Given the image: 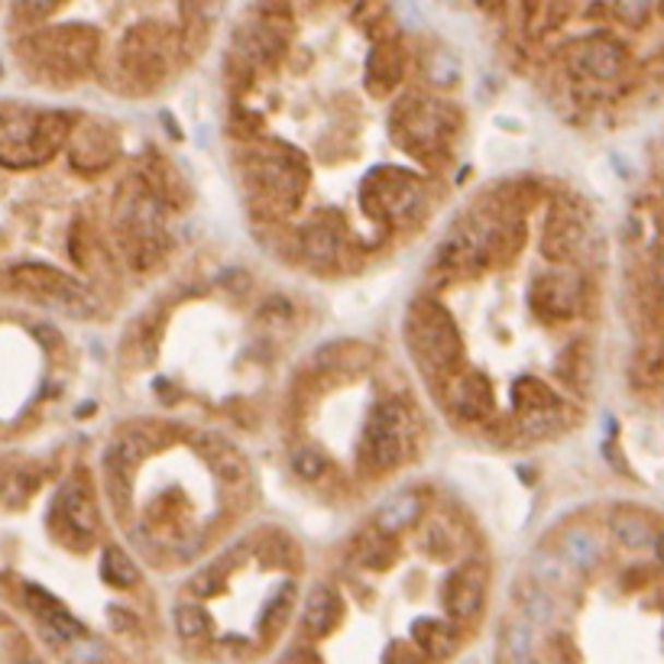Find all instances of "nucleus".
<instances>
[{"mask_svg": "<svg viewBox=\"0 0 664 664\" xmlns=\"http://www.w3.org/2000/svg\"><path fill=\"white\" fill-rule=\"evenodd\" d=\"M69 114H3V163L39 166L46 163L72 130Z\"/></svg>", "mask_w": 664, "mask_h": 664, "instance_id": "f257e3e1", "label": "nucleus"}, {"mask_svg": "<svg viewBox=\"0 0 664 664\" xmlns=\"http://www.w3.org/2000/svg\"><path fill=\"white\" fill-rule=\"evenodd\" d=\"M405 337H408V347L412 354L428 364L431 370H448L458 364L461 357V331L458 324L451 321V315L431 301V298H418L412 301L408 308V318H405Z\"/></svg>", "mask_w": 664, "mask_h": 664, "instance_id": "f03ea898", "label": "nucleus"}, {"mask_svg": "<svg viewBox=\"0 0 664 664\" xmlns=\"http://www.w3.org/2000/svg\"><path fill=\"white\" fill-rule=\"evenodd\" d=\"M412 444V415L402 402H380L364 431V454L374 471H389L405 461Z\"/></svg>", "mask_w": 664, "mask_h": 664, "instance_id": "7ed1b4c3", "label": "nucleus"}, {"mask_svg": "<svg viewBox=\"0 0 664 664\" xmlns=\"http://www.w3.org/2000/svg\"><path fill=\"white\" fill-rule=\"evenodd\" d=\"M451 127H454L451 107H441V104L425 100V97H408L392 114L395 140L408 153H431V150H438Z\"/></svg>", "mask_w": 664, "mask_h": 664, "instance_id": "20e7f679", "label": "nucleus"}, {"mask_svg": "<svg viewBox=\"0 0 664 664\" xmlns=\"http://www.w3.org/2000/svg\"><path fill=\"white\" fill-rule=\"evenodd\" d=\"M10 283L20 285L23 292L39 295L52 308H66V311H72L79 318L97 311V301L82 285L69 280L66 273L49 270V266H16V270H10Z\"/></svg>", "mask_w": 664, "mask_h": 664, "instance_id": "39448f33", "label": "nucleus"}, {"mask_svg": "<svg viewBox=\"0 0 664 664\" xmlns=\"http://www.w3.org/2000/svg\"><path fill=\"white\" fill-rule=\"evenodd\" d=\"M49 522L56 525L59 542L75 545V548L92 545L97 529V509L92 493L79 479H69L56 496V509H52Z\"/></svg>", "mask_w": 664, "mask_h": 664, "instance_id": "423d86ee", "label": "nucleus"}, {"mask_svg": "<svg viewBox=\"0 0 664 664\" xmlns=\"http://www.w3.org/2000/svg\"><path fill=\"white\" fill-rule=\"evenodd\" d=\"M496 237V227L486 224V221H464L441 247H438V266L441 270H454V273H464V270H479L489 253H493V240Z\"/></svg>", "mask_w": 664, "mask_h": 664, "instance_id": "0eeeda50", "label": "nucleus"}, {"mask_svg": "<svg viewBox=\"0 0 664 664\" xmlns=\"http://www.w3.org/2000/svg\"><path fill=\"white\" fill-rule=\"evenodd\" d=\"M580 288H583V283H580V276L573 270H548V273L535 276L529 301L542 318L565 321L577 311V301L583 295Z\"/></svg>", "mask_w": 664, "mask_h": 664, "instance_id": "6e6552de", "label": "nucleus"}, {"mask_svg": "<svg viewBox=\"0 0 664 664\" xmlns=\"http://www.w3.org/2000/svg\"><path fill=\"white\" fill-rule=\"evenodd\" d=\"M36 46H46V62L59 72V69H69L72 75L75 72H85L88 69V62H92V56H95L97 49V36L92 33V29H75V26H69V29H56L52 36H39V39H33Z\"/></svg>", "mask_w": 664, "mask_h": 664, "instance_id": "1a4fd4ad", "label": "nucleus"}, {"mask_svg": "<svg viewBox=\"0 0 664 664\" xmlns=\"http://www.w3.org/2000/svg\"><path fill=\"white\" fill-rule=\"evenodd\" d=\"M486 596V577L479 568H461L444 577L441 603L451 619H474Z\"/></svg>", "mask_w": 664, "mask_h": 664, "instance_id": "9d476101", "label": "nucleus"}, {"mask_svg": "<svg viewBox=\"0 0 664 664\" xmlns=\"http://www.w3.org/2000/svg\"><path fill=\"white\" fill-rule=\"evenodd\" d=\"M622 59H626V49L616 39H609V36L583 39L573 49V69L583 72L586 79H596V82L616 79L619 69H622Z\"/></svg>", "mask_w": 664, "mask_h": 664, "instance_id": "9b49d317", "label": "nucleus"}, {"mask_svg": "<svg viewBox=\"0 0 664 664\" xmlns=\"http://www.w3.org/2000/svg\"><path fill=\"white\" fill-rule=\"evenodd\" d=\"M448 405L458 418H467V422L486 418L493 408V386L476 370L458 374L448 382Z\"/></svg>", "mask_w": 664, "mask_h": 664, "instance_id": "f8f14e48", "label": "nucleus"}, {"mask_svg": "<svg viewBox=\"0 0 664 664\" xmlns=\"http://www.w3.org/2000/svg\"><path fill=\"white\" fill-rule=\"evenodd\" d=\"M260 182H263L266 194H273L280 204L295 208V204L301 201V194H305L308 173H305L301 159H285V156H280V159H266V163L260 166Z\"/></svg>", "mask_w": 664, "mask_h": 664, "instance_id": "ddd939ff", "label": "nucleus"}, {"mask_svg": "<svg viewBox=\"0 0 664 664\" xmlns=\"http://www.w3.org/2000/svg\"><path fill=\"white\" fill-rule=\"evenodd\" d=\"M341 596L328 583H315L305 600V629L311 636H328L341 622Z\"/></svg>", "mask_w": 664, "mask_h": 664, "instance_id": "4468645a", "label": "nucleus"}, {"mask_svg": "<svg viewBox=\"0 0 664 664\" xmlns=\"http://www.w3.org/2000/svg\"><path fill=\"white\" fill-rule=\"evenodd\" d=\"M609 529H613L616 542H619L622 548H629V552L655 548L659 538H662V535L655 532V525L649 522V515H642V512H636V509H622V512H616L613 522H609Z\"/></svg>", "mask_w": 664, "mask_h": 664, "instance_id": "2eb2a0df", "label": "nucleus"}, {"mask_svg": "<svg viewBox=\"0 0 664 664\" xmlns=\"http://www.w3.org/2000/svg\"><path fill=\"white\" fill-rule=\"evenodd\" d=\"M515 408L525 415V422H542L558 412V395L535 377H522L515 382Z\"/></svg>", "mask_w": 664, "mask_h": 664, "instance_id": "dca6fc26", "label": "nucleus"}, {"mask_svg": "<svg viewBox=\"0 0 664 664\" xmlns=\"http://www.w3.org/2000/svg\"><path fill=\"white\" fill-rule=\"evenodd\" d=\"M412 639H415V649L428 659H448L458 649V632L448 622L428 619V616L412 626Z\"/></svg>", "mask_w": 664, "mask_h": 664, "instance_id": "f3484780", "label": "nucleus"}, {"mask_svg": "<svg viewBox=\"0 0 664 664\" xmlns=\"http://www.w3.org/2000/svg\"><path fill=\"white\" fill-rule=\"evenodd\" d=\"M341 247V224H334V217H315L311 224L301 227V250L318 260L328 263Z\"/></svg>", "mask_w": 664, "mask_h": 664, "instance_id": "a211bd4d", "label": "nucleus"}, {"mask_svg": "<svg viewBox=\"0 0 664 664\" xmlns=\"http://www.w3.org/2000/svg\"><path fill=\"white\" fill-rule=\"evenodd\" d=\"M153 451V441L143 428H127L107 451V467H117V471H133L146 454Z\"/></svg>", "mask_w": 664, "mask_h": 664, "instance_id": "6ab92c4d", "label": "nucleus"}, {"mask_svg": "<svg viewBox=\"0 0 664 664\" xmlns=\"http://www.w3.org/2000/svg\"><path fill=\"white\" fill-rule=\"evenodd\" d=\"M399 79H402V52L395 46L382 43L367 59V82L377 95H382L386 88L399 85Z\"/></svg>", "mask_w": 664, "mask_h": 664, "instance_id": "aec40b11", "label": "nucleus"}, {"mask_svg": "<svg viewBox=\"0 0 664 664\" xmlns=\"http://www.w3.org/2000/svg\"><path fill=\"white\" fill-rule=\"evenodd\" d=\"M100 577H104L110 586L127 590V586H133V583L140 580V568L133 565V558H130L123 548L110 545V548H104V555H100Z\"/></svg>", "mask_w": 664, "mask_h": 664, "instance_id": "412c9836", "label": "nucleus"}, {"mask_svg": "<svg viewBox=\"0 0 664 664\" xmlns=\"http://www.w3.org/2000/svg\"><path fill=\"white\" fill-rule=\"evenodd\" d=\"M561 558H565V565L577 570L593 568L596 558H600L596 535L586 532V529H570L568 535H565V545H561Z\"/></svg>", "mask_w": 664, "mask_h": 664, "instance_id": "4be33fe9", "label": "nucleus"}, {"mask_svg": "<svg viewBox=\"0 0 664 664\" xmlns=\"http://www.w3.org/2000/svg\"><path fill=\"white\" fill-rule=\"evenodd\" d=\"M577 240H580V224H577L570 214H555L552 224H548V230H545L542 250H545L552 260H561Z\"/></svg>", "mask_w": 664, "mask_h": 664, "instance_id": "5701e85b", "label": "nucleus"}, {"mask_svg": "<svg viewBox=\"0 0 664 664\" xmlns=\"http://www.w3.org/2000/svg\"><path fill=\"white\" fill-rule=\"evenodd\" d=\"M418 512H422V502L415 496H399L382 509L377 525H380V532H399V529L412 525L418 519Z\"/></svg>", "mask_w": 664, "mask_h": 664, "instance_id": "b1692460", "label": "nucleus"}, {"mask_svg": "<svg viewBox=\"0 0 664 664\" xmlns=\"http://www.w3.org/2000/svg\"><path fill=\"white\" fill-rule=\"evenodd\" d=\"M204 458H208V464L214 467V474L221 476L224 483H237V479H244V474H247L240 454H237L234 448H227V444L204 448Z\"/></svg>", "mask_w": 664, "mask_h": 664, "instance_id": "393cba45", "label": "nucleus"}, {"mask_svg": "<svg viewBox=\"0 0 664 664\" xmlns=\"http://www.w3.org/2000/svg\"><path fill=\"white\" fill-rule=\"evenodd\" d=\"M173 622H176V632H179L182 639H198V636H204L208 626H211L208 613H204L201 606H194V603H179V606L173 609Z\"/></svg>", "mask_w": 664, "mask_h": 664, "instance_id": "a878e982", "label": "nucleus"}, {"mask_svg": "<svg viewBox=\"0 0 664 664\" xmlns=\"http://www.w3.org/2000/svg\"><path fill=\"white\" fill-rule=\"evenodd\" d=\"M292 586H283L266 606H263V613H260V626H263V632H280L285 626V619H288V613H292Z\"/></svg>", "mask_w": 664, "mask_h": 664, "instance_id": "bb28decb", "label": "nucleus"}, {"mask_svg": "<svg viewBox=\"0 0 664 664\" xmlns=\"http://www.w3.org/2000/svg\"><path fill=\"white\" fill-rule=\"evenodd\" d=\"M529 16H532V33H542V29H555L565 23L568 16V3H529Z\"/></svg>", "mask_w": 664, "mask_h": 664, "instance_id": "cd10ccee", "label": "nucleus"}, {"mask_svg": "<svg viewBox=\"0 0 664 664\" xmlns=\"http://www.w3.org/2000/svg\"><path fill=\"white\" fill-rule=\"evenodd\" d=\"M522 609H525V616L532 622H552L555 619V603H552V596L545 590H529Z\"/></svg>", "mask_w": 664, "mask_h": 664, "instance_id": "c85d7f7f", "label": "nucleus"}, {"mask_svg": "<svg viewBox=\"0 0 664 664\" xmlns=\"http://www.w3.org/2000/svg\"><path fill=\"white\" fill-rule=\"evenodd\" d=\"M292 467H295V474L305 476V479H315V476L324 474V454L318 451V448H298L295 451V458H292Z\"/></svg>", "mask_w": 664, "mask_h": 664, "instance_id": "c756f323", "label": "nucleus"}, {"mask_svg": "<svg viewBox=\"0 0 664 664\" xmlns=\"http://www.w3.org/2000/svg\"><path fill=\"white\" fill-rule=\"evenodd\" d=\"M616 16H619L626 26L639 29V26H645V23H649L652 7H649V3H616Z\"/></svg>", "mask_w": 664, "mask_h": 664, "instance_id": "7c9ffc66", "label": "nucleus"}, {"mask_svg": "<svg viewBox=\"0 0 664 664\" xmlns=\"http://www.w3.org/2000/svg\"><path fill=\"white\" fill-rule=\"evenodd\" d=\"M189 586L198 596H214L224 583H221V573H217V570H201V573L191 577Z\"/></svg>", "mask_w": 664, "mask_h": 664, "instance_id": "2f4dec72", "label": "nucleus"}, {"mask_svg": "<svg viewBox=\"0 0 664 664\" xmlns=\"http://www.w3.org/2000/svg\"><path fill=\"white\" fill-rule=\"evenodd\" d=\"M382 664H418V655H415V649L395 642V645H389V652H386Z\"/></svg>", "mask_w": 664, "mask_h": 664, "instance_id": "473e14b6", "label": "nucleus"}, {"mask_svg": "<svg viewBox=\"0 0 664 664\" xmlns=\"http://www.w3.org/2000/svg\"><path fill=\"white\" fill-rule=\"evenodd\" d=\"M288 664H321V659H318L315 652H295V655L288 659Z\"/></svg>", "mask_w": 664, "mask_h": 664, "instance_id": "72a5a7b5", "label": "nucleus"}, {"mask_svg": "<svg viewBox=\"0 0 664 664\" xmlns=\"http://www.w3.org/2000/svg\"><path fill=\"white\" fill-rule=\"evenodd\" d=\"M659 280H662V285H664V250H662V257H659Z\"/></svg>", "mask_w": 664, "mask_h": 664, "instance_id": "f704fd0d", "label": "nucleus"}, {"mask_svg": "<svg viewBox=\"0 0 664 664\" xmlns=\"http://www.w3.org/2000/svg\"><path fill=\"white\" fill-rule=\"evenodd\" d=\"M20 664H39V662H36V659H23V662H20Z\"/></svg>", "mask_w": 664, "mask_h": 664, "instance_id": "c9c22d12", "label": "nucleus"}]
</instances>
